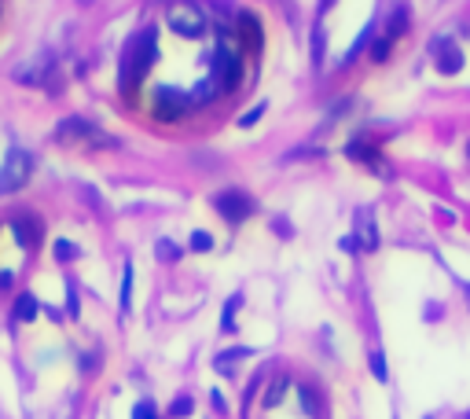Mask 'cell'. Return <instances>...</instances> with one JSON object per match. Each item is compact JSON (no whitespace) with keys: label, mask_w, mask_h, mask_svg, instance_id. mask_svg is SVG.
Masks as SVG:
<instances>
[{"label":"cell","mask_w":470,"mask_h":419,"mask_svg":"<svg viewBox=\"0 0 470 419\" xmlns=\"http://www.w3.org/2000/svg\"><path fill=\"white\" fill-rule=\"evenodd\" d=\"M37 309H41V305H37V298L30 295V291H22L19 298H15V309H11V316L19 320V324H30V320L37 316Z\"/></svg>","instance_id":"14"},{"label":"cell","mask_w":470,"mask_h":419,"mask_svg":"<svg viewBox=\"0 0 470 419\" xmlns=\"http://www.w3.org/2000/svg\"><path fill=\"white\" fill-rule=\"evenodd\" d=\"M214 210L228 224H242V221H250L257 214V199L250 195V191H242V188H224V191L214 195Z\"/></svg>","instance_id":"4"},{"label":"cell","mask_w":470,"mask_h":419,"mask_svg":"<svg viewBox=\"0 0 470 419\" xmlns=\"http://www.w3.org/2000/svg\"><path fill=\"white\" fill-rule=\"evenodd\" d=\"M323 56H327V34H323V26L316 22V30H313V67L316 70L323 67Z\"/></svg>","instance_id":"21"},{"label":"cell","mask_w":470,"mask_h":419,"mask_svg":"<svg viewBox=\"0 0 470 419\" xmlns=\"http://www.w3.org/2000/svg\"><path fill=\"white\" fill-rule=\"evenodd\" d=\"M466 419H470V412H466Z\"/></svg>","instance_id":"39"},{"label":"cell","mask_w":470,"mask_h":419,"mask_svg":"<svg viewBox=\"0 0 470 419\" xmlns=\"http://www.w3.org/2000/svg\"><path fill=\"white\" fill-rule=\"evenodd\" d=\"M408 26H412V15H408V8H404V4H397V8L390 11V19H386V37H390V41H397V37H404V34H408Z\"/></svg>","instance_id":"13"},{"label":"cell","mask_w":470,"mask_h":419,"mask_svg":"<svg viewBox=\"0 0 470 419\" xmlns=\"http://www.w3.org/2000/svg\"><path fill=\"white\" fill-rule=\"evenodd\" d=\"M188 110H191V96H188L184 89H176V85H158V89L151 92V115H155L158 122L173 125V122H181Z\"/></svg>","instance_id":"3"},{"label":"cell","mask_w":470,"mask_h":419,"mask_svg":"<svg viewBox=\"0 0 470 419\" xmlns=\"http://www.w3.org/2000/svg\"><path fill=\"white\" fill-rule=\"evenodd\" d=\"M133 419H158V405H155L151 397L136 401V405H133Z\"/></svg>","instance_id":"28"},{"label":"cell","mask_w":470,"mask_h":419,"mask_svg":"<svg viewBox=\"0 0 470 419\" xmlns=\"http://www.w3.org/2000/svg\"><path fill=\"white\" fill-rule=\"evenodd\" d=\"M367 52H371V59H375V63H382V59H390V52H393V41L390 37H375V41H371V48H367Z\"/></svg>","instance_id":"25"},{"label":"cell","mask_w":470,"mask_h":419,"mask_svg":"<svg viewBox=\"0 0 470 419\" xmlns=\"http://www.w3.org/2000/svg\"><path fill=\"white\" fill-rule=\"evenodd\" d=\"M367 364H371V375H375L379 382H390V368H386V353L382 349H371Z\"/></svg>","instance_id":"22"},{"label":"cell","mask_w":470,"mask_h":419,"mask_svg":"<svg viewBox=\"0 0 470 419\" xmlns=\"http://www.w3.org/2000/svg\"><path fill=\"white\" fill-rule=\"evenodd\" d=\"M11 236H15V243H19L22 250H34L44 239V224L34 214H19V217H11Z\"/></svg>","instance_id":"11"},{"label":"cell","mask_w":470,"mask_h":419,"mask_svg":"<svg viewBox=\"0 0 470 419\" xmlns=\"http://www.w3.org/2000/svg\"><path fill=\"white\" fill-rule=\"evenodd\" d=\"M56 140H63V143L81 140V143H89V148H118L115 136H103L100 129H96L92 122H85V118H63L56 125Z\"/></svg>","instance_id":"7"},{"label":"cell","mask_w":470,"mask_h":419,"mask_svg":"<svg viewBox=\"0 0 470 419\" xmlns=\"http://www.w3.org/2000/svg\"><path fill=\"white\" fill-rule=\"evenodd\" d=\"M52 254H56V262H74V257H77V247L70 243V239H56Z\"/></svg>","instance_id":"29"},{"label":"cell","mask_w":470,"mask_h":419,"mask_svg":"<svg viewBox=\"0 0 470 419\" xmlns=\"http://www.w3.org/2000/svg\"><path fill=\"white\" fill-rule=\"evenodd\" d=\"M166 22L176 37H202L206 26H209V15L195 4V0H176V4H169V11H166Z\"/></svg>","instance_id":"2"},{"label":"cell","mask_w":470,"mask_h":419,"mask_svg":"<svg viewBox=\"0 0 470 419\" xmlns=\"http://www.w3.org/2000/svg\"><path fill=\"white\" fill-rule=\"evenodd\" d=\"M250 353H254V349H247V346H235V349H224V353H217V361H214V364H217V372H221V375H232V372H235V368H232V361H239V357H250Z\"/></svg>","instance_id":"17"},{"label":"cell","mask_w":470,"mask_h":419,"mask_svg":"<svg viewBox=\"0 0 470 419\" xmlns=\"http://www.w3.org/2000/svg\"><path fill=\"white\" fill-rule=\"evenodd\" d=\"M430 56H433L437 74H459L463 70V48L452 37H433L430 41Z\"/></svg>","instance_id":"9"},{"label":"cell","mask_w":470,"mask_h":419,"mask_svg":"<svg viewBox=\"0 0 470 419\" xmlns=\"http://www.w3.org/2000/svg\"><path fill=\"white\" fill-rule=\"evenodd\" d=\"M155 254H158V262H181V247L173 243V239H158V247H155Z\"/></svg>","instance_id":"24"},{"label":"cell","mask_w":470,"mask_h":419,"mask_svg":"<svg viewBox=\"0 0 470 419\" xmlns=\"http://www.w3.org/2000/svg\"><path fill=\"white\" fill-rule=\"evenodd\" d=\"M346 158H349V162H360V166H367V169L375 173V176H386V181L393 176L390 162H386V158H382V151H379V148H375V143H371L367 136H353V140L346 143Z\"/></svg>","instance_id":"8"},{"label":"cell","mask_w":470,"mask_h":419,"mask_svg":"<svg viewBox=\"0 0 470 419\" xmlns=\"http://www.w3.org/2000/svg\"><path fill=\"white\" fill-rule=\"evenodd\" d=\"M191 412H195V401H191L188 394L173 397V405H169V419H188Z\"/></svg>","instance_id":"23"},{"label":"cell","mask_w":470,"mask_h":419,"mask_svg":"<svg viewBox=\"0 0 470 419\" xmlns=\"http://www.w3.org/2000/svg\"><path fill=\"white\" fill-rule=\"evenodd\" d=\"M423 419H433V415H423Z\"/></svg>","instance_id":"38"},{"label":"cell","mask_w":470,"mask_h":419,"mask_svg":"<svg viewBox=\"0 0 470 419\" xmlns=\"http://www.w3.org/2000/svg\"><path fill=\"white\" fill-rule=\"evenodd\" d=\"M188 247L195 250V254H206V250H214V236L202 232V228H195V232H191V243H188Z\"/></svg>","instance_id":"27"},{"label":"cell","mask_w":470,"mask_h":419,"mask_svg":"<svg viewBox=\"0 0 470 419\" xmlns=\"http://www.w3.org/2000/svg\"><path fill=\"white\" fill-rule=\"evenodd\" d=\"M209 77L217 82L221 92H235L242 85V59L239 52H228V48H214L209 52Z\"/></svg>","instance_id":"5"},{"label":"cell","mask_w":470,"mask_h":419,"mask_svg":"<svg viewBox=\"0 0 470 419\" xmlns=\"http://www.w3.org/2000/svg\"><path fill=\"white\" fill-rule=\"evenodd\" d=\"M466 158H470V143H466Z\"/></svg>","instance_id":"37"},{"label":"cell","mask_w":470,"mask_h":419,"mask_svg":"<svg viewBox=\"0 0 470 419\" xmlns=\"http://www.w3.org/2000/svg\"><path fill=\"white\" fill-rule=\"evenodd\" d=\"M371 34H375L371 26H364V30H360V37H356V41H353V48H349V52L342 56V67H349V63H353L356 56H360L364 48H371Z\"/></svg>","instance_id":"20"},{"label":"cell","mask_w":470,"mask_h":419,"mask_svg":"<svg viewBox=\"0 0 470 419\" xmlns=\"http://www.w3.org/2000/svg\"><path fill=\"white\" fill-rule=\"evenodd\" d=\"M323 155H327L323 148H294V151L283 155V162H298V158H323Z\"/></svg>","instance_id":"30"},{"label":"cell","mask_w":470,"mask_h":419,"mask_svg":"<svg viewBox=\"0 0 470 419\" xmlns=\"http://www.w3.org/2000/svg\"><path fill=\"white\" fill-rule=\"evenodd\" d=\"M265 110H268V103H257V107H250V110H247V115H242V118H239V125H242V129H250V125H257V122H261V118H265Z\"/></svg>","instance_id":"31"},{"label":"cell","mask_w":470,"mask_h":419,"mask_svg":"<svg viewBox=\"0 0 470 419\" xmlns=\"http://www.w3.org/2000/svg\"><path fill=\"white\" fill-rule=\"evenodd\" d=\"M158 59V30L148 26L143 34H136L133 41L125 44V52H122V67H118V85L125 96H133L136 85L148 77L151 70V63Z\"/></svg>","instance_id":"1"},{"label":"cell","mask_w":470,"mask_h":419,"mask_svg":"<svg viewBox=\"0 0 470 419\" xmlns=\"http://www.w3.org/2000/svg\"><path fill=\"white\" fill-rule=\"evenodd\" d=\"M209 397H214V408H217V412H224V408H228V405H224V397H221L217 390H214V394H209Z\"/></svg>","instance_id":"35"},{"label":"cell","mask_w":470,"mask_h":419,"mask_svg":"<svg viewBox=\"0 0 470 419\" xmlns=\"http://www.w3.org/2000/svg\"><path fill=\"white\" fill-rule=\"evenodd\" d=\"M272 228L280 232V236H290V224H287V217H275V221H272Z\"/></svg>","instance_id":"34"},{"label":"cell","mask_w":470,"mask_h":419,"mask_svg":"<svg viewBox=\"0 0 470 419\" xmlns=\"http://www.w3.org/2000/svg\"><path fill=\"white\" fill-rule=\"evenodd\" d=\"M331 4H334V0H320V15H323V11H331Z\"/></svg>","instance_id":"36"},{"label":"cell","mask_w":470,"mask_h":419,"mask_svg":"<svg viewBox=\"0 0 470 419\" xmlns=\"http://www.w3.org/2000/svg\"><path fill=\"white\" fill-rule=\"evenodd\" d=\"M242 309V295H232L228 302H224V309H221V331L224 335H232L235 331V316Z\"/></svg>","instance_id":"16"},{"label":"cell","mask_w":470,"mask_h":419,"mask_svg":"<svg viewBox=\"0 0 470 419\" xmlns=\"http://www.w3.org/2000/svg\"><path fill=\"white\" fill-rule=\"evenodd\" d=\"M30 173H34V155L22 148H11L4 155V166H0V195H11V191L26 188Z\"/></svg>","instance_id":"6"},{"label":"cell","mask_w":470,"mask_h":419,"mask_svg":"<svg viewBox=\"0 0 470 419\" xmlns=\"http://www.w3.org/2000/svg\"><path fill=\"white\" fill-rule=\"evenodd\" d=\"M235 34H239V41H242V48L247 52H261L265 48V26H261V19H257L254 11H235Z\"/></svg>","instance_id":"10"},{"label":"cell","mask_w":470,"mask_h":419,"mask_svg":"<svg viewBox=\"0 0 470 419\" xmlns=\"http://www.w3.org/2000/svg\"><path fill=\"white\" fill-rule=\"evenodd\" d=\"M298 397H301V408L309 412V415H316V408H320V397H316V390H313L309 382H301V386H298Z\"/></svg>","instance_id":"26"},{"label":"cell","mask_w":470,"mask_h":419,"mask_svg":"<svg viewBox=\"0 0 470 419\" xmlns=\"http://www.w3.org/2000/svg\"><path fill=\"white\" fill-rule=\"evenodd\" d=\"M67 316H81V302H77V287L74 283H67Z\"/></svg>","instance_id":"32"},{"label":"cell","mask_w":470,"mask_h":419,"mask_svg":"<svg viewBox=\"0 0 470 419\" xmlns=\"http://www.w3.org/2000/svg\"><path fill=\"white\" fill-rule=\"evenodd\" d=\"M360 247L364 250H379V228H375V221H371L367 210L360 214Z\"/></svg>","instance_id":"18"},{"label":"cell","mask_w":470,"mask_h":419,"mask_svg":"<svg viewBox=\"0 0 470 419\" xmlns=\"http://www.w3.org/2000/svg\"><path fill=\"white\" fill-rule=\"evenodd\" d=\"M338 247H342L346 254H356V250H364V247H360V236H356V232H353V236H342V239H338Z\"/></svg>","instance_id":"33"},{"label":"cell","mask_w":470,"mask_h":419,"mask_svg":"<svg viewBox=\"0 0 470 419\" xmlns=\"http://www.w3.org/2000/svg\"><path fill=\"white\" fill-rule=\"evenodd\" d=\"M287 390H290V379L287 375H275L272 382H268V390H265V397H261V405L265 408H275L280 401L287 397Z\"/></svg>","instance_id":"15"},{"label":"cell","mask_w":470,"mask_h":419,"mask_svg":"<svg viewBox=\"0 0 470 419\" xmlns=\"http://www.w3.org/2000/svg\"><path fill=\"white\" fill-rule=\"evenodd\" d=\"M217 92H221V89H217V82H214V77L206 74L202 82H199L195 89L188 92V96H191V110H199V107H209V103L217 100Z\"/></svg>","instance_id":"12"},{"label":"cell","mask_w":470,"mask_h":419,"mask_svg":"<svg viewBox=\"0 0 470 419\" xmlns=\"http://www.w3.org/2000/svg\"><path fill=\"white\" fill-rule=\"evenodd\" d=\"M133 309V262H125L122 269V313Z\"/></svg>","instance_id":"19"}]
</instances>
